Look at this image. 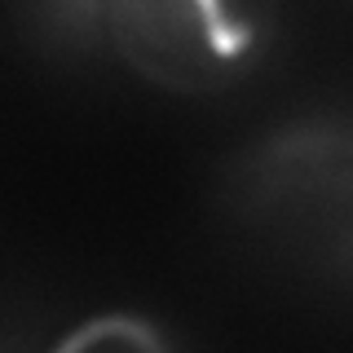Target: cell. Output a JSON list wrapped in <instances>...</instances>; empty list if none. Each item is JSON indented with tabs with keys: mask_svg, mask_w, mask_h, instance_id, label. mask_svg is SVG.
Returning <instances> with one entry per match:
<instances>
[{
	"mask_svg": "<svg viewBox=\"0 0 353 353\" xmlns=\"http://www.w3.org/2000/svg\"><path fill=\"white\" fill-rule=\"evenodd\" d=\"M14 14L49 58H84L106 44V0H14Z\"/></svg>",
	"mask_w": 353,
	"mask_h": 353,
	"instance_id": "obj_3",
	"label": "cell"
},
{
	"mask_svg": "<svg viewBox=\"0 0 353 353\" xmlns=\"http://www.w3.org/2000/svg\"><path fill=\"white\" fill-rule=\"evenodd\" d=\"M279 36V0H106V44L132 75L212 97L256 75Z\"/></svg>",
	"mask_w": 353,
	"mask_h": 353,
	"instance_id": "obj_1",
	"label": "cell"
},
{
	"mask_svg": "<svg viewBox=\"0 0 353 353\" xmlns=\"http://www.w3.org/2000/svg\"><path fill=\"white\" fill-rule=\"evenodd\" d=\"M225 199L248 216H340L353 208V124L296 119L248 146L225 172Z\"/></svg>",
	"mask_w": 353,
	"mask_h": 353,
	"instance_id": "obj_2",
	"label": "cell"
}]
</instances>
